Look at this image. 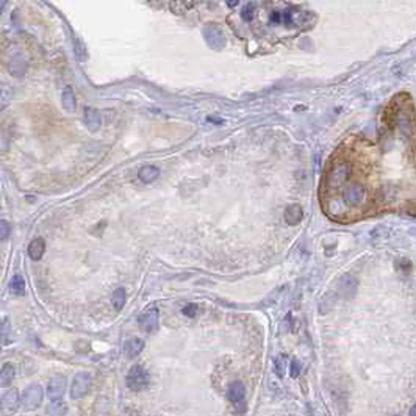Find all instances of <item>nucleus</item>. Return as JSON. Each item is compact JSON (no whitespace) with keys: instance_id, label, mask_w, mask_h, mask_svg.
<instances>
[{"instance_id":"obj_1","label":"nucleus","mask_w":416,"mask_h":416,"mask_svg":"<svg viewBox=\"0 0 416 416\" xmlns=\"http://www.w3.org/2000/svg\"><path fill=\"white\" fill-rule=\"evenodd\" d=\"M125 383L127 386L130 388L132 391H141V390H146L149 386V374L146 372V369L139 366V365H135L130 368L127 374V379H125Z\"/></svg>"},{"instance_id":"obj_2","label":"nucleus","mask_w":416,"mask_h":416,"mask_svg":"<svg viewBox=\"0 0 416 416\" xmlns=\"http://www.w3.org/2000/svg\"><path fill=\"white\" fill-rule=\"evenodd\" d=\"M93 386V377L90 372H78L74 376L72 385H70V397L81 399L90 393Z\"/></svg>"},{"instance_id":"obj_3","label":"nucleus","mask_w":416,"mask_h":416,"mask_svg":"<svg viewBox=\"0 0 416 416\" xmlns=\"http://www.w3.org/2000/svg\"><path fill=\"white\" fill-rule=\"evenodd\" d=\"M349 176H351V166L348 163H338L328 172L327 183L328 186H341L343 183H346V180H349Z\"/></svg>"},{"instance_id":"obj_4","label":"nucleus","mask_w":416,"mask_h":416,"mask_svg":"<svg viewBox=\"0 0 416 416\" xmlns=\"http://www.w3.org/2000/svg\"><path fill=\"white\" fill-rule=\"evenodd\" d=\"M44 399V393H42L41 385H30L28 388H25L22 394V402L27 408H38L42 404Z\"/></svg>"},{"instance_id":"obj_5","label":"nucleus","mask_w":416,"mask_h":416,"mask_svg":"<svg viewBox=\"0 0 416 416\" xmlns=\"http://www.w3.org/2000/svg\"><path fill=\"white\" fill-rule=\"evenodd\" d=\"M343 200L346 205H360L365 200V188L360 183H352L343 191Z\"/></svg>"},{"instance_id":"obj_6","label":"nucleus","mask_w":416,"mask_h":416,"mask_svg":"<svg viewBox=\"0 0 416 416\" xmlns=\"http://www.w3.org/2000/svg\"><path fill=\"white\" fill-rule=\"evenodd\" d=\"M64 390H66V379L63 376H53L50 380H49V385H47V396L52 402H58L61 400L63 394H64Z\"/></svg>"},{"instance_id":"obj_7","label":"nucleus","mask_w":416,"mask_h":416,"mask_svg":"<svg viewBox=\"0 0 416 416\" xmlns=\"http://www.w3.org/2000/svg\"><path fill=\"white\" fill-rule=\"evenodd\" d=\"M158 316L160 314H158V310L156 308L147 310L139 316L138 324L144 332H153V330L158 328Z\"/></svg>"},{"instance_id":"obj_8","label":"nucleus","mask_w":416,"mask_h":416,"mask_svg":"<svg viewBox=\"0 0 416 416\" xmlns=\"http://www.w3.org/2000/svg\"><path fill=\"white\" fill-rule=\"evenodd\" d=\"M357 286H358V283H357L355 277L346 274V276H343L341 280H340V293L344 299H351L357 293Z\"/></svg>"},{"instance_id":"obj_9","label":"nucleus","mask_w":416,"mask_h":416,"mask_svg":"<svg viewBox=\"0 0 416 416\" xmlns=\"http://www.w3.org/2000/svg\"><path fill=\"white\" fill-rule=\"evenodd\" d=\"M244 396H246V386L242 385L241 382H233V383L228 385L227 399L230 400V402L238 404V402H241L242 399H244Z\"/></svg>"},{"instance_id":"obj_10","label":"nucleus","mask_w":416,"mask_h":416,"mask_svg":"<svg viewBox=\"0 0 416 416\" xmlns=\"http://www.w3.org/2000/svg\"><path fill=\"white\" fill-rule=\"evenodd\" d=\"M304 218V210L300 205L297 204H293L290 205L288 208L285 210V221L286 224H290V225H297L300 221H302Z\"/></svg>"},{"instance_id":"obj_11","label":"nucleus","mask_w":416,"mask_h":416,"mask_svg":"<svg viewBox=\"0 0 416 416\" xmlns=\"http://www.w3.org/2000/svg\"><path fill=\"white\" fill-rule=\"evenodd\" d=\"M144 349V341L141 338H130L127 340L124 344V352L128 358H135L141 354V351Z\"/></svg>"},{"instance_id":"obj_12","label":"nucleus","mask_w":416,"mask_h":416,"mask_svg":"<svg viewBox=\"0 0 416 416\" xmlns=\"http://www.w3.org/2000/svg\"><path fill=\"white\" fill-rule=\"evenodd\" d=\"M21 402V396L18 393V390H10L2 396V408L8 410V411H14L19 407Z\"/></svg>"},{"instance_id":"obj_13","label":"nucleus","mask_w":416,"mask_h":416,"mask_svg":"<svg viewBox=\"0 0 416 416\" xmlns=\"http://www.w3.org/2000/svg\"><path fill=\"white\" fill-rule=\"evenodd\" d=\"M46 251V242L42 238H35L30 246H28V255H30L32 260H41V257L44 255Z\"/></svg>"},{"instance_id":"obj_14","label":"nucleus","mask_w":416,"mask_h":416,"mask_svg":"<svg viewBox=\"0 0 416 416\" xmlns=\"http://www.w3.org/2000/svg\"><path fill=\"white\" fill-rule=\"evenodd\" d=\"M138 177L144 183L153 182V180H156L160 177V169L156 166H142L138 172Z\"/></svg>"},{"instance_id":"obj_15","label":"nucleus","mask_w":416,"mask_h":416,"mask_svg":"<svg viewBox=\"0 0 416 416\" xmlns=\"http://www.w3.org/2000/svg\"><path fill=\"white\" fill-rule=\"evenodd\" d=\"M85 124L90 128V132H97L100 127V116L99 113L93 108H88L85 111Z\"/></svg>"},{"instance_id":"obj_16","label":"nucleus","mask_w":416,"mask_h":416,"mask_svg":"<svg viewBox=\"0 0 416 416\" xmlns=\"http://www.w3.org/2000/svg\"><path fill=\"white\" fill-rule=\"evenodd\" d=\"M14 379V366L11 363H5L2 371H0V385L8 386Z\"/></svg>"},{"instance_id":"obj_17","label":"nucleus","mask_w":416,"mask_h":416,"mask_svg":"<svg viewBox=\"0 0 416 416\" xmlns=\"http://www.w3.org/2000/svg\"><path fill=\"white\" fill-rule=\"evenodd\" d=\"M61 100H63V105H64V108H66L69 113L75 111V97H74L72 90H70V88H66V90L63 91V97H61Z\"/></svg>"},{"instance_id":"obj_18","label":"nucleus","mask_w":416,"mask_h":416,"mask_svg":"<svg viewBox=\"0 0 416 416\" xmlns=\"http://www.w3.org/2000/svg\"><path fill=\"white\" fill-rule=\"evenodd\" d=\"M10 290L14 293V294H18V296H22L25 293V282L21 276H14L11 279V283H10Z\"/></svg>"},{"instance_id":"obj_19","label":"nucleus","mask_w":416,"mask_h":416,"mask_svg":"<svg viewBox=\"0 0 416 416\" xmlns=\"http://www.w3.org/2000/svg\"><path fill=\"white\" fill-rule=\"evenodd\" d=\"M111 302H113L114 308H116L118 311L122 310V307L125 304V290L124 288H118L116 291H114L113 296H111Z\"/></svg>"},{"instance_id":"obj_20","label":"nucleus","mask_w":416,"mask_h":416,"mask_svg":"<svg viewBox=\"0 0 416 416\" xmlns=\"http://www.w3.org/2000/svg\"><path fill=\"white\" fill-rule=\"evenodd\" d=\"M285 368H286V355L283 354H279L274 360V369H276V374L279 377H283L285 376Z\"/></svg>"},{"instance_id":"obj_21","label":"nucleus","mask_w":416,"mask_h":416,"mask_svg":"<svg viewBox=\"0 0 416 416\" xmlns=\"http://www.w3.org/2000/svg\"><path fill=\"white\" fill-rule=\"evenodd\" d=\"M10 232H11V225L5 219H2V221H0V239L5 241L8 238Z\"/></svg>"},{"instance_id":"obj_22","label":"nucleus","mask_w":416,"mask_h":416,"mask_svg":"<svg viewBox=\"0 0 416 416\" xmlns=\"http://www.w3.org/2000/svg\"><path fill=\"white\" fill-rule=\"evenodd\" d=\"M182 313L185 314L186 318H194L196 313H197V305H196V304H188V305H186V307L182 310Z\"/></svg>"},{"instance_id":"obj_23","label":"nucleus","mask_w":416,"mask_h":416,"mask_svg":"<svg viewBox=\"0 0 416 416\" xmlns=\"http://www.w3.org/2000/svg\"><path fill=\"white\" fill-rule=\"evenodd\" d=\"M290 374H291V377H293V379L299 377V374H300V363H299L297 360H293V362H291V366H290Z\"/></svg>"},{"instance_id":"obj_24","label":"nucleus","mask_w":416,"mask_h":416,"mask_svg":"<svg viewBox=\"0 0 416 416\" xmlns=\"http://www.w3.org/2000/svg\"><path fill=\"white\" fill-rule=\"evenodd\" d=\"M371 235H372V238H386L390 235V232L383 227H377V228H374V232H372Z\"/></svg>"},{"instance_id":"obj_25","label":"nucleus","mask_w":416,"mask_h":416,"mask_svg":"<svg viewBox=\"0 0 416 416\" xmlns=\"http://www.w3.org/2000/svg\"><path fill=\"white\" fill-rule=\"evenodd\" d=\"M285 327H286V332L291 330V314H290V313L286 314V319H285V321L282 322V325H280V330H282V332L285 330Z\"/></svg>"},{"instance_id":"obj_26","label":"nucleus","mask_w":416,"mask_h":416,"mask_svg":"<svg viewBox=\"0 0 416 416\" xmlns=\"http://www.w3.org/2000/svg\"><path fill=\"white\" fill-rule=\"evenodd\" d=\"M8 325H10L8 319H4V321H2V341H4V344H7L5 341H7V332H8Z\"/></svg>"},{"instance_id":"obj_27","label":"nucleus","mask_w":416,"mask_h":416,"mask_svg":"<svg viewBox=\"0 0 416 416\" xmlns=\"http://www.w3.org/2000/svg\"><path fill=\"white\" fill-rule=\"evenodd\" d=\"M410 414H411V416H416V405H413V407L410 408Z\"/></svg>"}]
</instances>
